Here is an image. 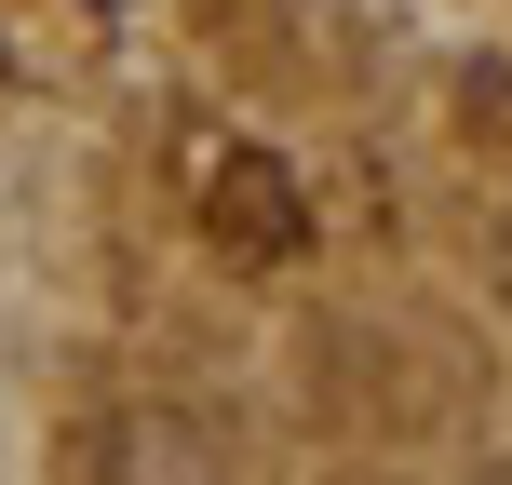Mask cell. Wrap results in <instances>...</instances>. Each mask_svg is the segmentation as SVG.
I'll return each instance as SVG.
<instances>
[{
	"mask_svg": "<svg viewBox=\"0 0 512 485\" xmlns=\"http://www.w3.org/2000/svg\"><path fill=\"white\" fill-rule=\"evenodd\" d=\"M95 485H230V445H216V418L135 391V405L95 432Z\"/></svg>",
	"mask_w": 512,
	"mask_h": 485,
	"instance_id": "obj_1",
	"label": "cell"
}]
</instances>
